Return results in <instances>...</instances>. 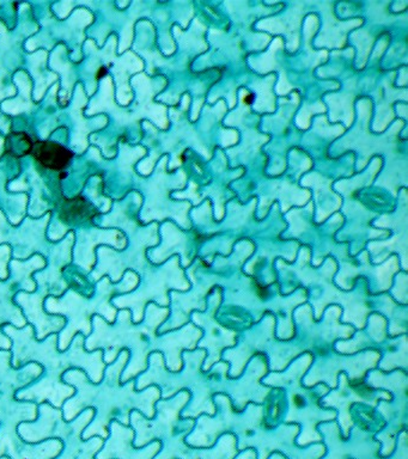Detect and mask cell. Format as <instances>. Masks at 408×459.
Returning <instances> with one entry per match:
<instances>
[{"label": "cell", "instance_id": "cell-1", "mask_svg": "<svg viewBox=\"0 0 408 459\" xmlns=\"http://www.w3.org/2000/svg\"><path fill=\"white\" fill-rule=\"evenodd\" d=\"M128 360V351H121L117 360L106 366L103 379L99 384L91 383L82 369L70 368L64 373V382L76 389L74 396L63 405L65 421H73L85 409L92 408L95 411L94 419L82 433V439L101 437L106 440L109 437L110 422L117 421L121 425L130 426V415L134 411L142 412L148 419L155 416L153 405L161 397L157 387L137 391L135 379L121 384V375Z\"/></svg>", "mask_w": 408, "mask_h": 459}, {"label": "cell", "instance_id": "cell-2", "mask_svg": "<svg viewBox=\"0 0 408 459\" xmlns=\"http://www.w3.org/2000/svg\"><path fill=\"white\" fill-rule=\"evenodd\" d=\"M166 308L157 307L155 304H150L145 307V319L143 323L132 321V314L128 308L117 310L116 321L109 323L106 319L95 316L92 318V332L85 337L84 348L88 351L96 350L103 351V361L106 365L117 360V355L126 348L130 353L126 368L121 375V384L135 379L148 368L150 351V337L155 333L157 326L163 321L166 316Z\"/></svg>", "mask_w": 408, "mask_h": 459}, {"label": "cell", "instance_id": "cell-3", "mask_svg": "<svg viewBox=\"0 0 408 459\" xmlns=\"http://www.w3.org/2000/svg\"><path fill=\"white\" fill-rule=\"evenodd\" d=\"M138 282V275L127 271L117 283L110 281L109 276H103L95 283V293L91 297L84 296L69 287L62 297L46 298V312L62 316L66 319L65 326L58 333V350L66 351L77 333L85 337L91 335V321L95 316H100L109 323H114L117 308L112 304L113 298L132 292Z\"/></svg>", "mask_w": 408, "mask_h": 459}, {"label": "cell", "instance_id": "cell-4", "mask_svg": "<svg viewBox=\"0 0 408 459\" xmlns=\"http://www.w3.org/2000/svg\"><path fill=\"white\" fill-rule=\"evenodd\" d=\"M2 330L13 342L10 351L13 368H20L35 362L44 368V375L59 377L71 368L66 351L58 350V333H52L45 340L39 341L30 325L24 328L5 325Z\"/></svg>", "mask_w": 408, "mask_h": 459}, {"label": "cell", "instance_id": "cell-5", "mask_svg": "<svg viewBox=\"0 0 408 459\" xmlns=\"http://www.w3.org/2000/svg\"><path fill=\"white\" fill-rule=\"evenodd\" d=\"M49 221L51 213L41 219L27 218L19 228H13L0 211V246L8 244L12 247L13 260H28L37 254L48 258L53 246L46 237Z\"/></svg>", "mask_w": 408, "mask_h": 459}, {"label": "cell", "instance_id": "cell-6", "mask_svg": "<svg viewBox=\"0 0 408 459\" xmlns=\"http://www.w3.org/2000/svg\"><path fill=\"white\" fill-rule=\"evenodd\" d=\"M37 416V403L16 400L15 394L0 389V457L22 459L27 443L19 436L17 427L35 421Z\"/></svg>", "mask_w": 408, "mask_h": 459}, {"label": "cell", "instance_id": "cell-7", "mask_svg": "<svg viewBox=\"0 0 408 459\" xmlns=\"http://www.w3.org/2000/svg\"><path fill=\"white\" fill-rule=\"evenodd\" d=\"M74 232L70 231L58 243H53L46 258V267L34 273L33 278L37 282V290L46 297H62L69 289V283L64 278V269L73 264V249Z\"/></svg>", "mask_w": 408, "mask_h": 459}, {"label": "cell", "instance_id": "cell-8", "mask_svg": "<svg viewBox=\"0 0 408 459\" xmlns=\"http://www.w3.org/2000/svg\"><path fill=\"white\" fill-rule=\"evenodd\" d=\"M127 239L119 230L82 229L74 232L73 265L82 274H91L96 264V247L109 246L121 251L126 247Z\"/></svg>", "mask_w": 408, "mask_h": 459}, {"label": "cell", "instance_id": "cell-9", "mask_svg": "<svg viewBox=\"0 0 408 459\" xmlns=\"http://www.w3.org/2000/svg\"><path fill=\"white\" fill-rule=\"evenodd\" d=\"M73 430L71 422L65 421L62 409L49 403L38 404L35 421L22 422L17 427L19 436L30 444L41 443L49 439L64 440Z\"/></svg>", "mask_w": 408, "mask_h": 459}, {"label": "cell", "instance_id": "cell-10", "mask_svg": "<svg viewBox=\"0 0 408 459\" xmlns=\"http://www.w3.org/2000/svg\"><path fill=\"white\" fill-rule=\"evenodd\" d=\"M135 430L131 426L112 421L109 425V437L95 459H152L161 450L160 441H152L146 446H134Z\"/></svg>", "mask_w": 408, "mask_h": 459}, {"label": "cell", "instance_id": "cell-11", "mask_svg": "<svg viewBox=\"0 0 408 459\" xmlns=\"http://www.w3.org/2000/svg\"><path fill=\"white\" fill-rule=\"evenodd\" d=\"M46 297L40 290L33 293L19 292L13 298L17 307L22 310L28 325L34 328L35 337L42 341L52 333H59L66 325L62 316L51 315L45 310Z\"/></svg>", "mask_w": 408, "mask_h": 459}, {"label": "cell", "instance_id": "cell-12", "mask_svg": "<svg viewBox=\"0 0 408 459\" xmlns=\"http://www.w3.org/2000/svg\"><path fill=\"white\" fill-rule=\"evenodd\" d=\"M76 389L62 379V377L42 375L24 389L17 391L16 400L33 402V403H49L52 407L62 409L64 403L73 397Z\"/></svg>", "mask_w": 408, "mask_h": 459}, {"label": "cell", "instance_id": "cell-13", "mask_svg": "<svg viewBox=\"0 0 408 459\" xmlns=\"http://www.w3.org/2000/svg\"><path fill=\"white\" fill-rule=\"evenodd\" d=\"M94 409L88 408L73 421H70L73 430L63 440V451L55 459H95V455L99 454L105 444V439H102L101 437H92L88 440L82 439V433L94 419Z\"/></svg>", "mask_w": 408, "mask_h": 459}, {"label": "cell", "instance_id": "cell-14", "mask_svg": "<svg viewBox=\"0 0 408 459\" xmlns=\"http://www.w3.org/2000/svg\"><path fill=\"white\" fill-rule=\"evenodd\" d=\"M84 341L85 336L77 333L65 351L71 368L82 369L91 383H101L107 366L103 361V351H88L84 348Z\"/></svg>", "mask_w": 408, "mask_h": 459}, {"label": "cell", "instance_id": "cell-15", "mask_svg": "<svg viewBox=\"0 0 408 459\" xmlns=\"http://www.w3.org/2000/svg\"><path fill=\"white\" fill-rule=\"evenodd\" d=\"M12 351L0 350V389L15 394L24 389L44 372L41 365H24L22 368H15L12 364Z\"/></svg>", "mask_w": 408, "mask_h": 459}, {"label": "cell", "instance_id": "cell-16", "mask_svg": "<svg viewBox=\"0 0 408 459\" xmlns=\"http://www.w3.org/2000/svg\"><path fill=\"white\" fill-rule=\"evenodd\" d=\"M46 258L41 255H33L28 260H10L9 278L20 292L33 293L37 290V282L33 278L34 273L46 267Z\"/></svg>", "mask_w": 408, "mask_h": 459}, {"label": "cell", "instance_id": "cell-17", "mask_svg": "<svg viewBox=\"0 0 408 459\" xmlns=\"http://www.w3.org/2000/svg\"><path fill=\"white\" fill-rule=\"evenodd\" d=\"M19 292L12 280H0V326L10 325L24 328L28 325L22 310L13 301Z\"/></svg>", "mask_w": 408, "mask_h": 459}, {"label": "cell", "instance_id": "cell-18", "mask_svg": "<svg viewBox=\"0 0 408 459\" xmlns=\"http://www.w3.org/2000/svg\"><path fill=\"white\" fill-rule=\"evenodd\" d=\"M64 444L59 439H49L41 443H27L22 459H55L63 451Z\"/></svg>", "mask_w": 408, "mask_h": 459}, {"label": "cell", "instance_id": "cell-19", "mask_svg": "<svg viewBox=\"0 0 408 459\" xmlns=\"http://www.w3.org/2000/svg\"><path fill=\"white\" fill-rule=\"evenodd\" d=\"M13 258L12 247L8 244L0 246V280H8L9 278V262Z\"/></svg>", "mask_w": 408, "mask_h": 459}, {"label": "cell", "instance_id": "cell-20", "mask_svg": "<svg viewBox=\"0 0 408 459\" xmlns=\"http://www.w3.org/2000/svg\"><path fill=\"white\" fill-rule=\"evenodd\" d=\"M12 340L3 333L2 326H0V350L10 351L12 350Z\"/></svg>", "mask_w": 408, "mask_h": 459}, {"label": "cell", "instance_id": "cell-21", "mask_svg": "<svg viewBox=\"0 0 408 459\" xmlns=\"http://www.w3.org/2000/svg\"><path fill=\"white\" fill-rule=\"evenodd\" d=\"M252 100H253V95H248V96H246L245 97V102L246 103H252Z\"/></svg>", "mask_w": 408, "mask_h": 459}, {"label": "cell", "instance_id": "cell-22", "mask_svg": "<svg viewBox=\"0 0 408 459\" xmlns=\"http://www.w3.org/2000/svg\"><path fill=\"white\" fill-rule=\"evenodd\" d=\"M0 459H10L9 457H0Z\"/></svg>", "mask_w": 408, "mask_h": 459}]
</instances>
